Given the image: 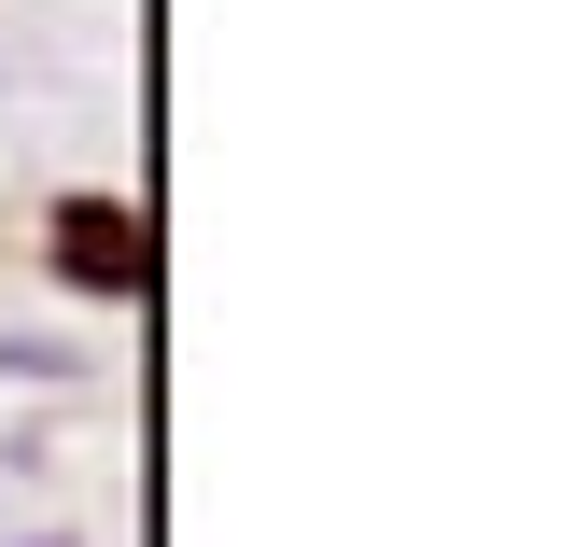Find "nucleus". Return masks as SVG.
I'll use <instances>...</instances> for the list:
<instances>
[{
    "mask_svg": "<svg viewBox=\"0 0 561 547\" xmlns=\"http://www.w3.org/2000/svg\"><path fill=\"white\" fill-rule=\"evenodd\" d=\"M43 281L84 295V309H154L169 239H154V210H140L127 183H57V197H43Z\"/></svg>",
    "mask_w": 561,
    "mask_h": 547,
    "instance_id": "f257e3e1",
    "label": "nucleus"
},
{
    "mask_svg": "<svg viewBox=\"0 0 561 547\" xmlns=\"http://www.w3.org/2000/svg\"><path fill=\"white\" fill-rule=\"evenodd\" d=\"M0 379H14V394H99V379H113V351L99 338H70V323H0Z\"/></svg>",
    "mask_w": 561,
    "mask_h": 547,
    "instance_id": "f03ea898",
    "label": "nucleus"
},
{
    "mask_svg": "<svg viewBox=\"0 0 561 547\" xmlns=\"http://www.w3.org/2000/svg\"><path fill=\"white\" fill-rule=\"evenodd\" d=\"M0 547H84V534H70V520H14Z\"/></svg>",
    "mask_w": 561,
    "mask_h": 547,
    "instance_id": "7ed1b4c3",
    "label": "nucleus"
},
{
    "mask_svg": "<svg viewBox=\"0 0 561 547\" xmlns=\"http://www.w3.org/2000/svg\"><path fill=\"white\" fill-rule=\"evenodd\" d=\"M0 534H14V491H0Z\"/></svg>",
    "mask_w": 561,
    "mask_h": 547,
    "instance_id": "20e7f679",
    "label": "nucleus"
}]
</instances>
